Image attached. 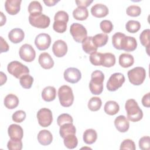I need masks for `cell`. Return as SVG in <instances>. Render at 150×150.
Masks as SVG:
<instances>
[{
  "mask_svg": "<svg viewBox=\"0 0 150 150\" xmlns=\"http://www.w3.org/2000/svg\"><path fill=\"white\" fill-rule=\"evenodd\" d=\"M37 118L39 124L43 127L49 126L53 121L52 111L47 108H42L37 112Z\"/></svg>",
  "mask_w": 150,
  "mask_h": 150,
  "instance_id": "9c48e42d",
  "label": "cell"
},
{
  "mask_svg": "<svg viewBox=\"0 0 150 150\" xmlns=\"http://www.w3.org/2000/svg\"><path fill=\"white\" fill-rule=\"evenodd\" d=\"M109 11L107 6L102 4H96L91 8V13L96 18H103L108 14Z\"/></svg>",
  "mask_w": 150,
  "mask_h": 150,
  "instance_id": "9a60e30c",
  "label": "cell"
},
{
  "mask_svg": "<svg viewBox=\"0 0 150 150\" xmlns=\"http://www.w3.org/2000/svg\"><path fill=\"white\" fill-rule=\"evenodd\" d=\"M149 33L150 30L146 29L144 30L139 35V40L142 46L146 48V52L148 54V47H149Z\"/></svg>",
  "mask_w": 150,
  "mask_h": 150,
  "instance_id": "d590c367",
  "label": "cell"
},
{
  "mask_svg": "<svg viewBox=\"0 0 150 150\" xmlns=\"http://www.w3.org/2000/svg\"><path fill=\"white\" fill-rule=\"evenodd\" d=\"M26 118V113L23 110H18L15 111L12 116V120L14 122L21 123L25 120Z\"/></svg>",
  "mask_w": 150,
  "mask_h": 150,
  "instance_id": "f6af8a7d",
  "label": "cell"
},
{
  "mask_svg": "<svg viewBox=\"0 0 150 150\" xmlns=\"http://www.w3.org/2000/svg\"><path fill=\"white\" fill-rule=\"evenodd\" d=\"M125 82V77L121 73H115L109 78L107 83V88L110 91H115L121 87Z\"/></svg>",
  "mask_w": 150,
  "mask_h": 150,
  "instance_id": "ba28073f",
  "label": "cell"
},
{
  "mask_svg": "<svg viewBox=\"0 0 150 150\" xmlns=\"http://www.w3.org/2000/svg\"><path fill=\"white\" fill-rule=\"evenodd\" d=\"M114 125L119 132H125L129 129V123L124 115H119L114 120Z\"/></svg>",
  "mask_w": 150,
  "mask_h": 150,
  "instance_id": "e0dca14e",
  "label": "cell"
},
{
  "mask_svg": "<svg viewBox=\"0 0 150 150\" xmlns=\"http://www.w3.org/2000/svg\"><path fill=\"white\" fill-rule=\"evenodd\" d=\"M19 54L21 59L26 62H32L36 57V52L33 47L29 44L23 45L19 49Z\"/></svg>",
  "mask_w": 150,
  "mask_h": 150,
  "instance_id": "30bf717a",
  "label": "cell"
},
{
  "mask_svg": "<svg viewBox=\"0 0 150 150\" xmlns=\"http://www.w3.org/2000/svg\"><path fill=\"white\" fill-rule=\"evenodd\" d=\"M76 129L73 123H67L60 127L59 134L62 138H64L70 134H76Z\"/></svg>",
  "mask_w": 150,
  "mask_h": 150,
  "instance_id": "4316f807",
  "label": "cell"
},
{
  "mask_svg": "<svg viewBox=\"0 0 150 150\" xmlns=\"http://www.w3.org/2000/svg\"><path fill=\"white\" fill-rule=\"evenodd\" d=\"M103 53L99 52H94L91 53L90 56V61L94 66H101L103 61Z\"/></svg>",
  "mask_w": 150,
  "mask_h": 150,
  "instance_id": "ab89813d",
  "label": "cell"
},
{
  "mask_svg": "<svg viewBox=\"0 0 150 150\" xmlns=\"http://www.w3.org/2000/svg\"><path fill=\"white\" fill-rule=\"evenodd\" d=\"M38 140L42 145H49L53 141V136L52 133L49 130L43 129L39 131L38 133Z\"/></svg>",
  "mask_w": 150,
  "mask_h": 150,
  "instance_id": "44dd1931",
  "label": "cell"
},
{
  "mask_svg": "<svg viewBox=\"0 0 150 150\" xmlns=\"http://www.w3.org/2000/svg\"><path fill=\"white\" fill-rule=\"evenodd\" d=\"M137 47V42L135 38L125 36L122 44V50L126 52H132Z\"/></svg>",
  "mask_w": 150,
  "mask_h": 150,
  "instance_id": "ffe728a7",
  "label": "cell"
},
{
  "mask_svg": "<svg viewBox=\"0 0 150 150\" xmlns=\"http://www.w3.org/2000/svg\"><path fill=\"white\" fill-rule=\"evenodd\" d=\"M70 32L73 39L77 43H82L87 35V31L85 27L79 23H73L71 25Z\"/></svg>",
  "mask_w": 150,
  "mask_h": 150,
  "instance_id": "8992f818",
  "label": "cell"
},
{
  "mask_svg": "<svg viewBox=\"0 0 150 150\" xmlns=\"http://www.w3.org/2000/svg\"><path fill=\"white\" fill-rule=\"evenodd\" d=\"M51 43V38L49 35L45 33H40L36 36L35 44L39 50H45L49 48Z\"/></svg>",
  "mask_w": 150,
  "mask_h": 150,
  "instance_id": "7c38bea8",
  "label": "cell"
},
{
  "mask_svg": "<svg viewBox=\"0 0 150 150\" xmlns=\"http://www.w3.org/2000/svg\"><path fill=\"white\" fill-rule=\"evenodd\" d=\"M38 62L41 67L45 69H50L54 66V61L52 57L46 52L42 53L39 55Z\"/></svg>",
  "mask_w": 150,
  "mask_h": 150,
  "instance_id": "ac0fdd59",
  "label": "cell"
},
{
  "mask_svg": "<svg viewBox=\"0 0 150 150\" xmlns=\"http://www.w3.org/2000/svg\"><path fill=\"white\" fill-rule=\"evenodd\" d=\"M129 82L135 86L143 83L146 77V71L142 67H136L129 70L127 73Z\"/></svg>",
  "mask_w": 150,
  "mask_h": 150,
  "instance_id": "277c9868",
  "label": "cell"
},
{
  "mask_svg": "<svg viewBox=\"0 0 150 150\" xmlns=\"http://www.w3.org/2000/svg\"><path fill=\"white\" fill-rule=\"evenodd\" d=\"M104 75L100 70L94 71L91 75L89 88L93 94L99 95L103 91V81Z\"/></svg>",
  "mask_w": 150,
  "mask_h": 150,
  "instance_id": "7a4b0ae2",
  "label": "cell"
},
{
  "mask_svg": "<svg viewBox=\"0 0 150 150\" xmlns=\"http://www.w3.org/2000/svg\"><path fill=\"white\" fill-rule=\"evenodd\" d=\"M64 79L66 81L70 83H76L81 78L80 71L75 67H69L64 71Z\"/></svg>",
  "mask_w": 150,
  "mask_h": 150,
  "instance_id": "8fae6325",
  "label": "cell"
},
{
  "mask_svg": "<svg viewBox=\"0 0 150 150\" xmlns=\"http://www.w3.org/2000/svg\"><path fill=\"white\" fill-rule=\"evenodd\" d=\"M73 16L76 20L84 21L88 18V12L86 8L77 7L73 11Z\"/></svg>",
  "mask_w": 150,
  "mask_h": 150,
  "instance_id": "f1b7e54d",
  "label": "cell"
},
{
  "mask_svg": "<svg viewBox=\"0 0 150 150\" xmlns=\"http://www.w3.org/2000/svg\"><path fill=\"white\" fill-rule=\"evenodd\" d=\"M128 120L132 122L140 121L143 117V112L137 102L134 99L128 100L125 105Z\"/></svg>",
  "mask_w": 150,
  "mask_h": 150,
  "instance_id": "6da1fadb",
  "label": "cell"
},
{
  "mask_svg": "<svg viewBox=\"0 0 150 150\" xmlns=\"http://www.w3.org/2000/svg\"><path fill=\"white\" fill-rule=\"evenodd\" d=\"M142 104L145 107H150V93H148L145 94L142 98Z\"/></svg>",
  "mask_w": 150,
  "mask_h": 150,
  "instance_id": "681fc988",
  "label": "cell"
},
{
  "mask_svg": "<svg viewBox=\"0 0 150 150\" xmlns=\"http://www.w3.org/2000/svg\"><path fill=\"white\" fill-rule=\"evenodd\" d=\"M19 79L20 84L23 88L29 89L32 87V83L33 82V78L29 74L23 75Z\"/></svg>",
  "mask_w": 150,
  "mask_h": 150,
  "instance_id": "74e56055",
  "label": "cell"
},
{
  "mask_svg": "<svg viewBox=\"0 0 150 150\" xmlns=\"http://www.w3.org/2000/svg\"><path fill=\"white\" fill-rule=\"evenodd\" d=\"M104 110L106 114L110 115H114L119 111L120 106L116 101L110 100L105 103Z\"/></svg>",
  "mask_w": 150,
  "mask_h": 150,
  "instance_id": "484cf974",
  "label": "cell"
},
{
  "mask_svg": "<svg viewBox=\"0 0 150 150\" xmlns=\"http://www.w3.org/2000/svg\"><path fill=\"white\" fill-rule=\"evenodd\" d=\"M139 147L142 150H149L150 148V138L149 136H144L139 141Z\"/></svg>",
  "mask_w": 150,
  "mask_h": 150,
  "instance_id": "bcb514c9",
  "label": "cell"
},
{
  "mask_svg": "<svg viewBox=\"0 0 150 150\" xmlns=\"http://www.w3.org/2000/svg\"><path fill=\"white\" fill-rule=\"evenodd\" d=\"M134 63V57L129 53H122L119 56V64L122 67H129L131 66Z\"/></svg>",
  "mask_w": 150,
  "mask_h": 150,
  "instance_id": "d4e9b609",
  "label": "cell"
},
{
  "mask_svg": "<svg viewBox=\"0 0 150 150\" xmlns=\"http://www.w3.org/2000/svg\"><path fill=\"white\" fill-rule=\"evenodd\" d=\"M53 54L57 57H63L67 52V45L63 40L55 41L52 46Z\"/></svg>",
  "mask_w": 150,
  "mask_h": 150,
  "instance_id": "4fadbf2b",
  "label": "cell"
},
{
  "mask_svg": "<svg viewBox=\"0 0 150 150\" xmlns=\"http://www.w3.org/2000/svg\"><path fill=\"white\" fill-rule=\"evenodd\" d=\"M56 96V90L53 86H47L42 92V97L47 102L53 101Z\"/></svg>",
  "mask_w": 150,
  "mask_h": 150,
  "instance_id": "603a6c76",
  "label": "cell"
},
{
  "mask_svg": "<svg viewBox=\"0 0 150 150\" xmlns=\"http://www.w3.org/2000/svg\"><path fill=\"white\" fill-rule=\"evenodd\" d=\"M73 120L70 115L67 113L60 114L57 119V122L59 126H62L67 123H73Z\"/></svg>",
  "mask_w": 150,
  "mask_h": 150,
  "instance_id": "60d3db41",
  "label": "cell"
},
{
  "mask_svg": "<svg viewBox=\"0 0 150 150\" xmlns=\"http://www.w3.org/2000/svg\"><path fill=\"white\" fill-rule=\"evenodd\" d=\"M115 63V56L111 53H103L101 66L106 67H111Z\"/></svg>",
  "mask_w": 150,
  "mask_h": 150,
  "instance_id": "4dcf8cb0",
  "label": "cell"
},
{
  "mask_svg": "<svg viewBox=\"0 0 150 150\" xmlns=\"http://www.w3.org/2000/svg\"><path fill=\"white\" fill-rule=\"evenodd\" d=\"M19 101L16 96L13 94H9L4 98V105L8 109H14L18 107Z\"/></svg>",
  "mask_w": 150,
  "mask_h": 150,
  "instance_id": "cb8c5ba5",
  "label": "cell"
},
{
  "mask_svg": "<svg viewBox=\"0 0 150 150\" xmlns=\"http://www.w3.org/2000/svg\"><path fill=\"white\" fill-rule=\"evenodd\" d=\"M83 50L87 54H91L96 52L97 47L95 46L93 42V36H87V38L82 42Z\"/></svg>",
  "mask_w": 150,
  "mask_h": 150,
  "instance_id": "7402d4cb",
  "label": "cell"
},
{
  "mask_svg": "<svg viewBox=\"0 0 150 150\" xmlns=\"http://www.w3.org/2000/svg\"><path fill=\"white\" fill-rule=\"evenodd\" d=\"M75 2L78 7L86 8V7L88 6L93 2V1H89V0L81 1V0H80V1H76Z\"/></svg>",
  "mask_w": 150,
  "mask_h": 150,
  "instance_id": "f907efd6",
  "label": "cell"
},
{
  "mask_svg": "<svg viewBox=\"0 0 150 150\" xmlns=\"http://www.w3.org/2000/svg\"><path fill=\"white\" fill-rule=\"evenodd\" d=\"M125 35L121 32L115 33L112 37V43L113 46L118 50H122V44Z\"/></svg>",
  "mask_w": 150,
  "mask_h": 150,
  "instance_id": "1f68e13d",
  "label": "cell"
},
{
  "mask_svg": "<svg viewBox=\"0 0 150 150\" xmlns=\"http://www.w3.org/2000/svg\"><path fill=\"white\" fill-rule=\"evenodd\" d=\"M66 22L62 20H56L54 21L53 28L57 33H64L67 29Z\"/></svg>",
  "mask_w": 150,
  "mask_h": 150,
  "instance_id": "f35d334b",
  "label": "cell"
},
{
  "mask_svg": "<svg viewBox=\"0 0 150 150\" xmlns=\"http://www.w3.org/2000/svg\"><path fill=\"white\" fill-rule=\"evenodd\" d=\"M136 148L134 142L129 139H124L121 144L120 149H130L135 150Z\"/></svg>",
  "mask_w": 150,
  "mask_h": 150,
  "instance_id": "7dc6e473",
  "label": "cell"
},
{
  "mask_svg": "<svg viewBox=\"0 0 150 150\" xmlns=\"http://www.w3.org/2000/svg\"><path fill=\"white\" fill-rule=\"evenodd\" d=\"M126 13L128 16L136 17L140 15L141 13V9L137 5H130L126 9Z\"/></svg>",
  "mask_w": 150,
  "mask_h": 150,
  "instance_id": "7bdbcfd3",
  "label": "cell"
},
{
  "mask_svg": "<svg viewBox=\"0 0 150 150\" xmlns=\"http://www.w3.org/2000/svg\"><path fill=\"white\" fill-rule=\"evenodd\" d=\"M108 37L104 33H98L93 37V42L98 48L105 45L108 42Z\"/></svg>",
  "mask_w": 150,
  "mask_h": 150,
  "instance_id": "f546056e",
  "label": "cell"
},
{
  "mask_svg": "<svg viewBox=\"0 0 150 150\" xmlns=\"http://www.w3.org/2000/svg\"><path fill=\"white\" fill-rule=\"evenodd\" d=\"M21 0H6L5 2L6 11L11 15L17 14L21 9Z\"/></svg>",
  "mask_w": 150,
  "mask_h": 150,
  "instance_id": "5bb4252c",
  "label": "cell"
},
{
  "mask_svg": "<svg viewBox=\"0 0 150 150\" xmlns=\"http://www.w3.org/2000/svg\"><path fill=\"white\" fill-rule=\"evenodd\" d=\"M9 137L12 139L21 140L23 136V131L22 128L17 124H11L8 129Z\"/></svg>",
  "mask_w": 150,
  "mask_h": 150,
  "instance_id": "2e32d148",
  "label": "cell"
},
{
  "mask_svg": "<svg viewBox=\"0 0 150 150\" xmlns=\"http://www.w3.org/2000/svg\"><path fill=\"white\" fill-rule=\"evenodd\" d=\"M7 147L9 150H21L22 142L19 139H10L7 144Z\"/></svg>",
  "mask_w": 150,
  "mask_h": 150,
  "instance_id": "b9f144b4",
  "label": "cell"
},
{
  "mask_svg": "<svg viewBox=\"0 0 150 150\" xmlns=\"http://www.w3.org/2000/svg\"><path fill=\"white\" fill-rule=\"evenodd\" d=\"M56 20H62L67 22L69 21V15L64 11H59L56 13L54 16V21Z\"/></svg>",
  "mask_w": 150,
  "mask_h": 150,
  "instance_id": "c3c4849f",
  "label": "cell"
},
{
  "mask_svg": "<svg viewBox=\"0 0 150 150\" xmlns=\"http://www.w3.org/2000/svg\"><path fill=\"white\" fill-rule=\"evenodd\" d=\"M1 38V53L6 52L9 50V45L5 40L2 36L0 37Z\"/></svg>",
  "mask_w": 150,
  "mask_h": 150,
  "instance_id": "816d5d0a",
  "label": "cell"
},
{
  "mask_svg": "<svg viewBox=\"0 0 150 150\" xmlns=\"http://www.w3.org/2000/svg\"><path fill=\"white\" fill-rule=\"evenodd\" d=\"M126 30L132 33L137 32L141 28V23L139 22L134 20L128 21L125 25Z\"/></svg>",
  "mask_w": 150,
  "mask_h": 150,
  "instance_id": "8d00e7d4",
  "label": "cell"
},
{
  "mask_svg": "<svg viewBox=\"0 0 150 150\" xmlns=\"http://www.w3.org/2000/svg\"><path fill=\"white\" fill-rule=\"evenodd\" d=\"M43 10L42 6L40 3L37 1H33L30 2L28 6V12L30 15H36L42 13Z\"/></svg>",
  "mask_w": 150,
  "mask_h": 150,
  "instance_id": "836d02e7",
  "label": "cell"
},
{
  "mask_svg": "<svg viewBox=\"0 0 150 150\" xmlns=\"http://www.w3.org/2000/svg\"><path fill=\"white\" fill-rule=\"evenodd\" d=\"M7 77L6 74H5L2 71H1V86L3 85L6 81Z\"/></svg>",
  "mask_w": 150,
  "mask_h": 150,
  "instance_id": "db71d44e",
  "label": "cell"
},
{
  "mask_svg": "<svg viewBox=\"0 0 150 150\" xmlns=\"http://www.w3.org/2000/svg\"><path fill=\"white\" fill-rule=\"evenodd\" d=\"M29 21L30 24L36 28L45 29L47 28L50 22V19L49 16L43 13L36 15H30L29 16Z\"/></svg>",
  "mask_w": 150,
  "mask_h": 150,
  "instance_id": "52a82bcc",
  "label": "cell"
},
{
  "mask_svg": "<svg viewBox=\"0 0 150 150\" xmlns=\"http://www.w3.org/2000/svg\"><path fill=\"white\" fill-rule=\"evenodd\" d=\"M58 97L60 104L64 107L71 106L74 101V95L72 89L67 85H63L58 90Z\"/></svg>",
  "mask_w": 150,
  "mask_h": 150,
  "instance_id": "3957f363",
  "label": "cell"
},
{
  "mask_svg": "<svg viewBox=\"0 0 150 150\" xmlns=\"http://www.w3.org/2000/svg\"><path fill=\"white\" fill-rule=\"evenodd\" d=\"M101 30L105 33H110L113 29V25L110 21L103 20L100 23Z\"/></svg>",
  "mask_w": 150,
  "mask_h": 150,
  "instance_id": "ee69618b",
  "label": "cell"
},
{
  "mask_svg": "<svg viewBox=\"0 0 150 150\" xmlns=\"http://www.w3.org/2000/svg\"><path fill=\"white\" fill-rule=\"evenodd\" d=\"M102 105V101L100 98L98 97H91L88 103V108L92 111H97L100 109Z\"/></svg>",
  "mask_w": 150,
  "mask_h": 150,
  "instance_id": "e575fe53",
  "label": "cell"
},
{
  "mask_svg": "<svg viewBox=\"0 0 150 150\" xmlns=\"http://www.w3.org/2000/svg\"><path fill=\"white\" fill-rule=\"evenodd\" d=\"M0 13H1V26H2V25H4L5 23L6 19L5 15H4V13L2 12H1Z\"/></svg>",
  "mask_w": 150,
  "mask_h": 150,
  "instance_id": "11a10c76",
  "label": "cell"
},
{
  "mask_svg": "<svg viewBox=\"0 0 150 150\" xmlns=\"http://www.w3.org/2000/svg\"><path fill=\"white\" fill-rule=\"evenodd\" d=\"M97 138V134L93 129H87L83 133V141L87 144H92L96 142Z\"/></svg>",
  "mask_w": 150,
  "mask_h": 150,
  "instance_id": "83f0119b",
  "label": "cell"
},
{
  "mask_svg": "<svg viewBox=\"0 0 150 150\" xmlns=\"http://www.w3.org/2000/svg\"><path fill=\"white\" fill-rule=\"evenodd\" d=\"M7 70L9 73L16 79H20L23 75L29 73V69L26 66L16 60L12 61L8 64Z\"/></svg>",
  "mask_w": 150,
  "mask_h": 150,
  "instance_id": "5b68a950",
  "label": "cell"
},
{
  "mask_svg": "<svg viewBox=\"0 0 150 150\" xmlns=\"http://www.w3.org/2000/svg\"><path fill=\"white\" fill-rule=\"evenodd\" d=\"M64 144L69 149H74L76 148L78 144V139L76 134H70L63 138Z\"/></svg>",
  "mask_w": 150,
  "mask_h": 150,
  "instance_id": "d6a6232c",
  "label": "cell"
},
{
  "mask_svg": "<svg viewBox=\"0 0 150 150\" xmlns=\"http://www.w3.org/2000/svg\"><path fill=\"white\" fill-rule=\"evenodd\" d=\"M25 38V33L20 28H14L8 33L9 40L13 43H18L22 42Z\"/></svg>",
  "mask_w": 150,
  "mask_h": 150,
  "instance_id": "d6986e66",
  "label": "cell"
},
{
  "mask_svg": "<svg viewBox=\"0 0 150 150\" xmlns=\"http://www.w3.org/2000/svg\"><path fill=\"white\" fill-rule=\"evenodd\" d=\"M43 2H44V3L45 4V5L46 6H52L55 5V4H57V2H59V1H56V0H47V1H45V0H44Z\"/></svg>",
  "mask_w": 150,
  "mask_h": 150,
  "instance_id": "f5cc1de1",
  "label": "cell"
}]
</instances>
